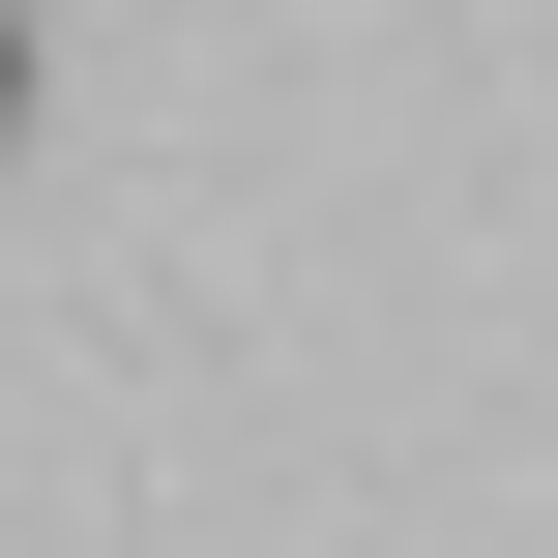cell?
<instances>
[{"instance_id": "cell-1", "label": "cell", "mask_w": 558, "mask_h": 558, "mask_svg": "<svg viewBox=\"0 0 558 558\" xmlns=\"http://www.w3.org/2000/svg\"><path fill=\"white\" fill-rule=\"evenodd\" d=\"M0 118H29V29H0Z\"/></svg>"}]
</instances>
